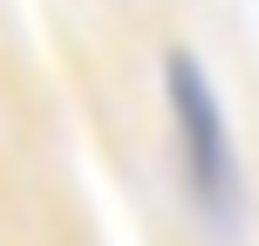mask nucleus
I'll use <instances>...</instances> for the list:
<instances>
[{
    "mask_svg": "<svg viewBox=\"0 0 259 246\" xmlns=\"http://www.w3.org/2000/svg\"><path fill=\"white\" fill-rule=\"evenodd\" d=\"M164 103H170V137H178L184 185H191L198 212L211 226H232L239 219V151H232L225 103H219V89H211L205 62L191 48L164 55Z\"/></svg>",
    "mask_w": 259,
    "mask_h": 246,
    "instance_id": "f257e3e1",
    "label": "nucleus"
}]
</instances>
